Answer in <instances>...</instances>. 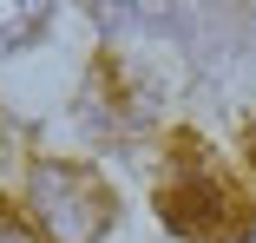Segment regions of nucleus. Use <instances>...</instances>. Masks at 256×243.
Returning a JSON list of instances; mask_svg holds the SVG:
<instances>
[{
    "label": "nucleus",
    "mask_w": 256,
    "mask_h": 243,
    "mask_svg": "<svg viewBox=\"0 0 256 243\" xmlns=\"http://www.w3.org/2000/svg\"><path fill=\"white\" fill-rule=\"evenodd\" d=\"M158 217L184 243H250L256 236V204L210 164L204 138L178 132L171 138V164L158 184Z\"/></svg>",
    "instance_id": "nucleus-1"
},
{
    "label": "nucleus",
    "mask_w": 256,
    "mask_h": 243,
    "mask_svg": "<svg viewBox=\"0 0 256 243\" xmlns=\"http://www.w3.org/2000/svg\"><path fill=\"white\" fill-rule=\"evenodd\" d=\"M26 204L40 217L46 243H98L112 230V217H118L112 190L86 164H66V158H40L26 171Z\"/></svg>",
    "instance_id": "nucleus-2"
},
{
    "label": "nucleus",
    "mask_w": 256,
    "mask_h": 243,
    "mask_svg": "<svg viewBox=\"0 0 256 243\" xmlns=\"http://www.w3.org/2000/svg\"><path fill=\"white\" fill-rule=\"evenodd\" d=\"M46 14H53V0H0V46H20L46 26Z\"/></svg>",
    "instance_id": "nucleus-3"
},
{
    "label": "nucleus",
    "mask_w": 256,
    "mask_h": 243,
    "mask_svg": "<svg viewBox=\"0 0 256 243\" xmlns=\"http://www.w3.org/2000/svg\"><path fill=\"white\" fill-rule=\"evenodd\" d=\"M0 243H40V236H33V224H26V217H14L7 204H0Z\"/></svg>",
    "instance_id": "nucleus-4"
},
{
    "label": "nucleus",
    "mask_w": 256,
    "mask_h": 243,
    "mask_svg": "<svg viewBox=\"0 0 256 243\" xmlns=\"http://www.w3.org/2000/svg\"><path fill=\"white\" fill-rule=\"evenodd\" d=\"M243 152H250V164H256V125H250V138H243Z\"/></svg>",
    "instance_id": "nucleus-5"
}]
</instances>
